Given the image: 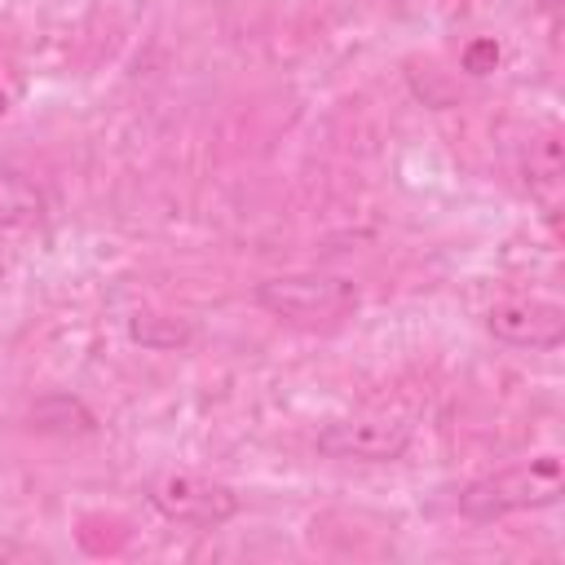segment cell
<instances>
[{
	"mask_svg": "<svg viewBox=\"0 0 565 565\" xmlns=\"http://www.w3.org/2000/svg\"><path fill=\"white\" fill-rule=\"evenodd\" d=\"M561 490H565L561 455H534L525 463H512V468L468 481L459 490L455 508L468 521H503L512 512H534V508L561 503Z\"/></svg>",
	"mask_w": 565,
	"mask_h": 565,
	"instance_id": "6da1fadb",
	"label": "cell"
},
{
	"mask_svg": "<svg viewBox=\"0 0 565 565\" xmlns=\"http://www.w3.org/2000/svg\"><path fill=\"white\" fill-rule=\"evenodd\" d=\"M252 300L282 318V322H300V327H318V322H340L349 318L358 305H362V291L353 278H340V274H318V269H305V274H274V278H260L252 287Z\"/></svg>",
	"mask_w": 565,
	"mask_h": 565,
	"instance_id": "7a4b0ae2",
	"label": "cell"
},
{
	"mask_svg": "<svg viewBox=\"0 0 565 565\" xmlns=\"http://www.w3.org/2000/svg\"><path fill=\"white\" fill-rule=\"evenodd\" d=\"M146 499L163 521L190 525V530H221L243 512V499L234 486L199 472H159L146 481Z\"/></svg>",
	"mask_w": 565,
	"mask_h": 565,
	"instance_id": "3957f363",
	"label": "cell"
},
{
	"mask_svg": "<svg viewBox=\"0 0 565 565\" xmlns=\"http://www.w3.org/2000/svg\"><path fill=\"white\" fill-rule=\"evenodd\" d=\"M415 428L402 415H349L318 428L313 446L322 459H353V463H393L411 450Z\"/></svg>",
	"mask_w": 565,
	"mask_h": 565,
	"instance_id": "277c9868",
	"label": "cell"
},
{
	"mask_svg": "<svg viewBox=\"0 0 565 565\" xmlns=\"http://www.w3.org/2000/svg\"><path fill=\"white\" fill-rule=\"evenodd\" d=\"M486 331L508 349L547 353L565 344V309L543 296H508L486 309Z\"/></svg>",
	"mask_w": 565,
	"mask_h": 565,
	"instance_id": "5b68a950",
	"label": "cell"
},
{
	"mask_svg": "<svg viewBox=\"0 0 565 565\" xmlns=\"http://www.w3.org/2000/svg\"><path fill=\"white\" fill-rule=\"evenodd\" d=\"M44 216H49L44 185L22 168L0 163V230H26V225H40Z\"/></svg>",
	"mask_w": 565,
	"mask_h": 565,
	"instance_id": "8992f818",
	"label": "cell"
},
{
	"mask_svg": "<svg viewBox=\"0 0 565 565\" xmlns=\"http://www.w3.org/2000/svg\"><path fill=\"white\" fill-rule=\"evenodd\" d=\"M26 419H31L35 433H49V437H88V433H97L93 406L84 397H75V393H44V397H35Z\"/></svg>",
	"mask_w": 565,
	"mask_h": 565,
	"instance_id": "52a82bcc",
	"label": "cell"
},
{
	"mask_svg": "<svg viewBox=\"0 0 565 565\" xmlns=\"http://www.w3.org/2000/svg\"><path fill=\"white\" fill-rule=\"evenodd\" d=\"M128 340L141 344L146 353H177L185 344H194V322L185 313H159V309H141L128 318Z\"/></svg>",
	"mask_w": 565,
	"mask_h": 565,
	"instance_id": "ba28073f",
	"label": "cell"
},
{
	"mask_svg": "<svg viewBox=\"0 0 565 565\" xmlns=\"http://www.w3.org/2000/svg\"><path fill=\"white\" fill-rule=\"evenodd\" d=\"M499 62H503V44H499L494 35H477V40H468V44L459 49V66H463V75H472V79L494 75Z\"/></svg>",
	"mask_w": 565,
	"mask_h": 565,
	"instance_id": "9c48e42d",
	"label": "cell"
},
{
	"mask_svg": "<svg viewBox=\"0 0 565 565\" xmlns=\"http://www.w3.org/2000/svg\"><path fill=\"white\" fill-rule=\"evenodd\" d=\"M4 110H9V93L0 88V119H4Z\"/></svg>",
	"mask_w": 565,
	"mask_h": 565,
	"instance_id": "30bf717a",
	"label": "cell"
}]
</instances>
